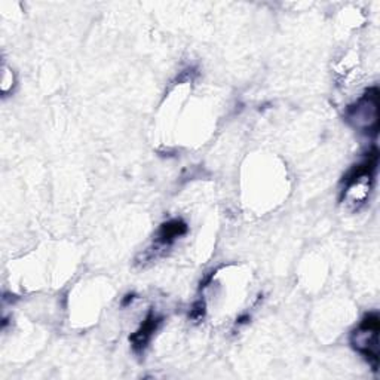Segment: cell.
<instances>
[{"mask_svg":"<svg viewBox=\"0 0 380 380\" xmlns=\"http://www.w3.org/2000/svg\"><path fill=\"white\" fill-rule=\"evenodd\" d=\"M346 118L356 129L376 136L379 129V89L370 88L354 106H349Z\"/></svg>","mask_w":380,"mask_h":380,"instance_id":"6da1fadb","label":"cell"},{"mask_svg":"<svg viewBox=\"0 0 380 380\" xmlns=\"http://www.w3.org/2000/svg\"><path fill=\"white\" fill-rule=\"evenodd\" d=\"M379 315L368 314L363 318L361 324L358 325L352 334V346L355 351L364 355L367 361L373 365V370H377L379 364Z\"/></svg>","mask_w":380,"mask_h":380,"instance_id":"7a4b0ae2","label":"cell"},{"mask_svg":"<svg viewBox=\"0 0 380 380\" xmlns=\"http://www.w3.org/2000/svg\"><path fill=\"white\" fill-rule=\"evenodd\" d=\"M161 321H162L161 318L155 316L150 312L146 318V321L143 323L138 330L129 337V342L132 343V347H134L136 352H141L143 349L147 346L149 341L152 338V334L156 332V328L161 324Z\"/></svg>","mask_w":380,"mask_h":380,"instance_id":"3957f363","label":"cell"},{"mask_svg":"<svg viewBox=\"0 0 380 380\" xmlns=\"http://www.w3.org/2000/svg\"><path fill=\"white\" fill-rule=\"evenodd\" d=\"M188 232V226L184 221L176 219L168 223H163L158 233V244L161 245H170L171 242L176 241L179 236H183Z\"/></svg>","mask_w":380,"mask_h":380,"instance_id":"277c9868","label":"cell"},{"mask_svg":"<svg viewBox=\"0 0 380 380\" xmlns=\"http://www.w3.org/2000/svg\"><path fill=\"white\" fill-rule=\"evenodd\" d=\"M205 314V303L203 302H197L193 306V309L190 312V316L193 318V320H201V318Z\"/></svg>","mask_w":380,"mask_h":380,"instance_id":"5b68a950","label":"cell"}]
</instances>
